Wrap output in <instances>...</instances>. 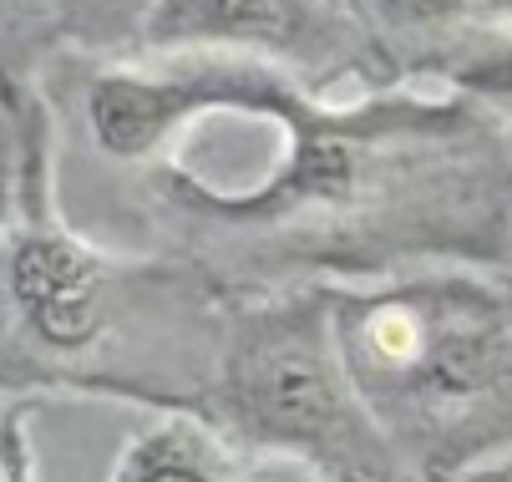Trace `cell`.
Returning a JSON list of instances; mask_svg holds the SVG:
<instances>
[{"label":"cell","instance_id":"cell-1","mask_svg":"<svg viewBox=\"0 0 512 482\" xmlns=\"http://www.w3.org/2000/svg\"><path fill=\"white\" fill-rule=\"evenodd\" d=\"M340 361L416 482H467L512 457V285L401 274L330 290Z\"/></svg>","mask_w":512,"mask_h":482},{"label":"cell","instance_id":"cell-2","mask_svg":"<svg viewBox=\"0 0 512 482\" xmlns=\"http://www.w3.org/2000/svg\"><path fill=\"white\" fill-rule=\"evenodd\" d=\"M213 401L224 437L264 462H295L320 482H416L350 386L330 290L229 310Z\"/></svg>","mask_w":512,"mask_h":482},{"label":"cell","instance_id":"cell-3","mask_svg":"<svg viewBox=\"0 0 512 482\" xmlns=\"http://www.w3.org/2000/svg\"><path fill=\"white\" fill-rule=\"evenodd\" d=\"M0 280L31 351L66 361L102 351V340L122 330L132 305H153L183 274L122 269L56 229H26L0 259Z\"/></svg>","mask_w":512,"mask_h":482},{"label":"cell","instance_id":"cell-4","mask_svg":"<svg viewBox=\"0 0 512 482\" xmlns=\"http://www.w3.org/2000/svg\"><path fill=\"white\" fill-rule=\"evenodd\" d=\"M112 482H249V467L218 427L178 417L142 432L122 452Z\"/></svg>","mask_w":512,"mask_h":482},{"label":"cell","instance_id":"cell-5","mask_svg":"<svg viewBox=\"0 0 512 482\" xmlns=\"http://www.w3.org/2000/svg\"><path fill=\"white\" fill-rule=\"evenodd\" d=\"M462 87L492 107H512V46L497 51V56H482L477 66L462 72Z\"/></svg>","mask_w":512,"mask_h":482},{"label":"cell","instance_id":"cell-6","mask_svg":"<svg viewBox=\"0 0 512 482\" xmlns=\"http://www.w3.org/2000/svg\"><path fill=\"white\" fill-rule=\"evenodd\" d=\"M249 482H320V477L295 462H259V467H249Z\"/></svg>","mask_w":512,"mask_h":482},{"label":"cell","instance_id":"cell-7","mask_svg":"<svg viewBox=\"0 0 512 482\" xmlns=\"http://www.w3.org/2000/svg\"><path fill=\"white\" fill-rule=\"evenodd\" d=\"M467 482H512V457H502V462H492V467L472 472Z\"/></svg>","mask_w":512,"mask_h":482},{"label":"cell","instance_id":"cell-8","mask_svg":"<svg viewBox=\"0 0 512 482\" xmlns=\"http://www.w3.org/2000/svg\"><path fill=\"white\" fill-rule=\"evenodd\" d=\"M0 219H6V168H0Z\"/></svg>","mask_w":512,"mask_h":482}]
</instances>
